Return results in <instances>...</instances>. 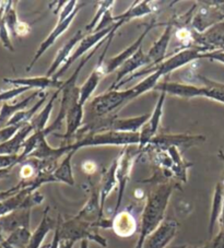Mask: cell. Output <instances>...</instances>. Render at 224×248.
Listing matches in <instances>:
<instances>
[{"mask_svg": "<svg viewBox=\"0 0 224 248\" xmlns=\"http://www.w3.org/2000/svg\"><path fill=\"white\" fill-rule=\"evenodd\" d=\"M42 94H43V91H35L34 93H32L31 95L25 98V100L21 101L15 105H9L7 103L3 104L1 110H0V126L3 125V124H6L7 125V123L10 121L14 115L21 112V110H24L28 108L30 102L33 101L34 98L37 97L38 95H42Z\"/></svg>", "mask_w": 224, "mask_h": 248, "instance_id": "cell-32", "label": "cell"}, {"mask_svg": "<svg viewBox=\"0 0 224 248\" xmlns=\"http://www.w3.org/2000/svg\"><path fill=\"white\" fill-rule=\"evenodd\" d=\"M192 47H196L201 53L224 50V22L215 24L204 33L193 30Z\"/></svg>", "mask_w": 224, "mask_h": 248, "instance_id": "cell-10", "label": "cell"}, {"mask_svg": "<svg viewBox=\"0 0 224 248\" xmlns=\"http://www.w3.org/2000/svg\"><path fill=\"white\" fill-rule=\"evenodd\" d=\"M156 25H157V22H156V20L153 19L151 22L146 25L145 29L144 30V32L140 34L139 37H138L130 46H128L127 48H125L122 53L116 55V56L105 61L104 63H103V68H104L105 75L109 76L110 74H112V72L116 71L120 66L123 65L124 62H126L129 58H131L133 55H135L138 50H139L140 47H142V43H144L146 34L151 31V30L156 27Z\"/></svg>", "mask_w": 224, "mask_h": 248, "instance_id": "cell-11", "label": "cell"}, {"mask_svg": "<svg viewBox=\"0 0 224 248\" xmlns=\"http://www.w3.org/2000/svg\"><path fill=\"white\" fill-rule=\"evenodd\" d=\"M139 97L136 92L135 88H130L127 90H109L105 93L100 94L92 98L88 105L89 114L93 119L94 118H103L107 116L115 115L117 110L122 109L125 105L129 102Z\"/></svg>", "mask_w": 224, "mask_h": 248, "instance_id": "cell-2", "label": "cell"}, {"mask_svg": "<svg viewBox=\"0 0 224 248\" xmlns=\"http://www.w3.org/2000/svg\"><path fill=\"white\" fill-rule=\"evenodd\" d=\"M33 130L31 124H25L20 128L18 132L7 142L0 144V155H19L21 148H23L24 142L28 140L29 135Z\"/></svg>", "mask_w": 224, "mask_h": 248, "instance_id": "cell-23", "label": "cell"}, {"mask_svg": "<svg viewBox=\"0 0 224 248\" xmlns=\"http://www.w3.org/2000/svg\"><path fill=\"white\" fill-rule=\"evenodd\" d=\"M191 20V28L198 33H204L215 24L224 22V1L206 2Z\"/></svg>", "mask_w": 224, "mask_h": 248, "instance_id": "cell-7", "label": "cell"}, {"mask_svg": "<svg viewBox=\"0 0 224 248\" xmlns=\"http://www.w3.org/2000/svg\"><path fill=\"white\" fill-rule=\"evenodd\" d=\"M150 65H151V62H150V59L148 58V55L144 54L142 47H140L139 50H138L131 58H129L126 62H124L123 65L116 70V80L114 84L110 88V90H115L118 87V84L120 82H123L125 79L128 78L129 75L136 72V70L139 69V68L144 66L149 67Z\"/></svg>", "mask_w": 224, "mask_h": 248, "instance_id": "cell-19", "label": "cell"}, {"mask_svg": "<svg viewBox=\"0 0 224 248\" xmlns=\"http://www.w3.org/2000/svg\"><path fill=\"white\" fill-rule=\"evenodd\" d=\"M154 91H159L161 93L171 94V95L178 96L182 98L191 100L193 97H204V89L202 87L192 83H178V82H162L154 88Z\"/></svg>", "mask_w": 224, "mask_h": 248, "instance_id": "cell-16", "label": "cell"}, {"mask_svg": "<svg viewBox=\"0 0 224 248\" xmlns=\"http://www.w3.org/2000/svg\"><path fill=\"white\" fill-rule=\"evenodd\" d=\"M29 90H31L28 87H16L15 89H11V90H8V91L5 92H1L0 93V101H9L12 100V98L16 97L20 94H22L25 91H29Z\"/></svg>", "mask_w": 224, "mask_h": 248, "instance_id": "cell-37", "label": "cell"}, {"mask_svg": "<svg viewBox=\"0 0 224 248\" xmlns=\"http://www.w3.org/2000/svg\"><path fill=\"white\" fill-rule=\"evenodd\" d=\"M174 187L175 185L172 182L163 183L149 194L142 211L139 238L136 248H142L146 237L152 234L164 221V213Z\"/></svg>", "mask_w": 224, "mask_h": 248, "instance_id": "cell-1", "label": "cell"}, {"mask_svg": "<svg viewBox=\"0 0 224 248\" xmlns=\"http://www.w3.org/2000/svg\"><path fill=\"white\" fill-rule=\"evenodd\" d=\"M138 224L137 221L131 213L128 211H122L116 213L113 217V229L116 235H118L120 237H129L131 235L135 234L137 231Z\"/></svg>", "mask_w": 224, "mask_h": 248, "instance_id": "cell-25", "label": "cell"}, {"mask_svg": "<svg viewBox=\"0 0 224 248\" xmlns=\"http://www.w3.org/2000/svg\"><path fill=\"white\" fill-rule=\"evenodd\" d=\"M223 203H224V185L222 182L217 184L213 194V200H212V208H211V215H210V222H209V234L212 236L213 229L217 223L218 220L221 217L222 210H223Z\"/></svg>", "mask_w": 224, "mask_h": 248, "instance_id": "cell-31", "label": "cell"}, {"mask_svg": "<svg viewBox=\"0 0 224 248\" xmlns=\"http://www.w3.org/2000/svg\"><path fill=\"white\" fill-rule=\"evenodd\" d=\"M156 10L150 1H135L124 14L114 16V22L118 23L120 27L133 19L144 18V16L151 15Z\"/></svg>", "mask_w": 224, "mask_h": 248, "instance_id": "cell-26", "label": "cell"}, {"mask_svg": "<svg viewBox=\"0 0 224 248\" xmlns=\"http://www.w3.org/2000/svg\"><path fill=\"white\" fill-rule=\"evenodd\" d=\"M5 82L15 84L16 87H28L30 89H37V91H44L46 89H62L64 81L55 80L49 77H32V78H18V79H3Z\"/></svg>", "mask_w": 224, "mask_h": 248, "instance_id": "cell-21", "label": "cell"}, {"mask_svg": "<svg viewBox=\"0 0 224 248\" xmlns=\"http://www.w3.org/2000/svg\"><path fill=\"white\" fill-rule=\"evenodd\" d=\"M76 152V150H72L64 155L62 163L51 173L53 183H64L70 186L75 185V178H73L72 173V157Z\"/></svg>", "mask_w": 224, "mask_h": 248, "instance_id": "cell-28", "label": "cell"}, {"mask_svg": "<svg viewBox=\"0 0 224 248\" xmlns=\"http://www.w3.org/2000/svg\"><path fill=\"white\" fill-rule=\"evenodd\" d=\"M201 57H202V53L199 49L196 48V47H188V48H185V49L179 50L177 53H175L173 56L166 58L164 62L160 63V65L148 67L144 70H140L139 72H136V74H133V76L130 77V78H128L126 80H124L123 82H120L118 84V87L116 88V90L119 89L123 84L128 82V81H130L132 79L137 78V77L142 76L144 74L152 75L153 72L159 71L163 77H164L166 75L171 74V72L179 69V68L188 65V63L193 62L195 61H197V59H201Z\"/></svg>", "mask_w": 224, "mask_h": 248, "instance_id": "cell-5", "label": "cell"}, {"mask_svg": "<svg viewBox=\"0 0 224 248\" xmlns=\"http://www.w3.org/2000/svg\"><path fill=\"white\" fill-rule=\"evenodd\" d=\"M201 59H208V61L217 62L224 65V50H214V52L202 53Z\"/></svg>", "mask_w": 224, "mask_h": 248, "instance_id": "cell-38", "label": "cell"}, {"mask_svg": "<svg viewBox=\"0 0 224 248\" xmlns=\"http://www.w3.org/2000/svg\"><path fill=\"white\" fill-rule=\"evenodd\" d=\"M59 244H60V236H59V229L58 226L55 229V234L53 237V241H51L48 245L45 246L44 248H59Z\"/></svg>", "mask_w": 224, "mask_h": 248, "instance_id": "cell-40", "label": "cell"}, {"mask_svg": "<svg viewBox=\"0 0 224 248\" xmlns=\"http://www.w3.org/2000/svg\"><path fill=\"white\" fill-rule=\"evenodd\" d=\"M75 242L72 241H67V239H60V244H59V248H73V245H75Z\"/></svg>", "mask_w": 224, "mask_h": 248, "instance_id": "cell-42", "label": "cell"}, {"mask_svg": "<svg viewBox=\"0 0 224 248\" xmlns=\"http://www.w3.org/2000/svg\"><path fill=\"white\" fill-rule=\"evenodd\" d=\"M80 248H89V241H81Z\"/></svg>", "mask_w": 224, "mask_h": 248, "instance_id": "cell-44", "label": "cell"}, {"mask_svg": "<svg viewBox=\"0 0 224 248\" xmlns=\"http://www.w3.org/2000/svg\"><path fill=\"white\" fill-rule=\"evenodd\" d=\"M32 209L20 208L18 210L0 217V231L3 235H10L19 229H30Z\"/></svg>", "mask_w": 224, "mask_h": 248, "instance_id": "cell-18", "label": "cell"}, {"mask_svg": "<svg viewBox=\"0 0 224 248\" xmlns=\"http://www.w3.org/2000/svg\"><path fill=\"white\" fill-rule=\"evenodd\" d=\"M83 116H84V106L78 103L73 104L70 108H69L66 117V131L64 134L59 135L56 134L55 136L58 138H62L64 140L70 139L71 137L78 134V131L81 129V125L83 123Z\"/></svg>", "mask_w": 224, "mask_h": 248, "instance_id": "cell-22", "label": "cell"}, {"mask_svg": "<svg viewBox=\"0 0 224 248\" xmlns=\"http://www.w3.org/2000/svg\"><path fill=\"white\" fill-rule=\"evenodd\" d=\"M174 21H170L167 22L164 31L161 34V36L159 37V40L154 42V44L151 46V48L146 55H148V58L150 59V62L152 66H158L160 65L166 59V50L169 48V44L171 42L172 36L174 35Z\"/></svg>", "mask_w": 224, "mask_h": 248, "instance_id": "cell-15", "label": "cell"}, {"mask_svg": "<svg viewBox=\"0 0 224 248\" xmlns=\"http://www.w3.org/2000/svg\"><path fill=\"white\" fill-rule=\"evenodd\" d=\"M185 248H207V246H202V247H185Z\"/></svg>", "mask_w": 224, "mask_h": 248, "instance_id": "cell-45", "label": "cell"}, {"mask_svg": "<svg viewBox=\"0 0 224 248\" xmlns=\"http://www.w3.org/2000/svg\"><path fill=\"white\" fill-rule=\"evenodd\" d=\"M82 169L87 174H93L96 170V165L94 164L93 162L89 161V162H85V163L82 165Z\"/></svg>", "mask_w": 224, "mask_h": 248, "instance_id": "cell-41", "label": "cell"}, {"mask_svg": "<svg viewBox=\"0 0 224 248\" xmlns=\"http://www.w3.org/2000/svg\"><path fill=\"white\" fill-rule=\"evenodd\" d=\"M84 36L85 34L83 31H77L66 43H64V45L58 50L57 54H56L54 62H51L49 69L47 70V77L53 78V77L57 74V71L67 62L69 57H70L72 53L75 52L73 49L79 45V43L83 40Z\"/></svg>", "mask_w": 224, "mask_h": 248, "instance_id": "cell-17", "label": "cell"}, {"mask_svg": "<svg viewBox=\"0 0 224 248\" xmlns=\"http://www.w3.org/2000/svg\"><path fill=\"white\" fill-rule=\"evenodd\" d=\"M118 28H120V25L118 23H115L114 25H112V27H110V28L102 30V31L93 32L91 34L85 35L83 37V40L79 43V45L76 47L75 52H73L71 56L69 57L67 62L64 63L62 68H60V69L57 71V74H56L53 78L55 80H59L60 77L64 76V72L69 69V67H70L72 63L77 61V59L80 58L81 56H83V55H85V53L89 52V50L93 48V47H96L97 45H100L101 43L106 41L107 38H109V36L111 35V33L114 31H117Z\"/></svg>", "mask_w": 224, "mask_h": 248, "instance_id": "cell-6", "label": "cell"}, {"mask_svg": "<svg viewBox=\"0 0 224 248\" xmlns=\"http://www.w3.org/2000/svg\"><path fill=\"white\" fill-rule=\"evenodd\" d=\"M57 226L59 229L60 239H67L77 243L78 241H93L102 247H107V241L97 233V228L87 221L80 220L77 217L63 222L58 217Z\"/></svg>", "mask_w": 224, "mask_h": 248, "instance_id": "cell-4", "label": "cell"}, {"mask_svg": "<svg viewBox=\"0 0 224 248\" xmlns=\"http://www.w3.org/2000/svg\"><path fill=\"white\" fill-rule=\"evenodd\" d=\"M141 153V151L138 149L137 151L131 150L130 147H124L122 152L118 155V166H117V183H118V195H117V202H116V207L114 209V216L118 213V210L122 204V200L124 197L125 189H126L127 183L130 177L132 165L135 163L136 159Z\"/></svg>", "mask_w": 224, "mask_h": 248, "instance_id": "cell-8", "label": "cell"}, {"mask_svg": "<svg viewBox=\"0 0 224 248\" xmlns=\"http://www.w3.org/2000/svg\"><path fill=\"white\" fill-rule=\"evenodd\" d=\"M186 246H176V247H172V248H185Z\"/></svg>", "mask_w": 224, "mask_h": 248, "instance_id": "cell-46", "label": "cell"}, {"mask_svg": "<svg viewBox=\"0 0 224 248\" xmlns=\"http://www.w3.org/2000/svg\"><path fill=\"white\" fill-rule=\"evenodd\" d=\"M0 248H3V246L1 245V244H0Z\"/></svg>", "mask_w": 224, "mask_h": 248, "instance_id": "cell-47", "label": "cell"}, {"mask_svg": "<svg viewBox=\"0 0 224 248\" xmlns=\"http://www.w3.org/2000/svg\"><path fill=\"white\" fill-rule=\"evenodd\" d=\"M63 88V87H62ZM62 93V89L56 90V92H54L53 95H51L50 100L47 102V104L44 106V108L41 109V112L37 115L34 116L32 119V122L30 123L33 127V132H40V131H44L47 128V123L49 121L51 110L54 108V103L55 101L57 100V97L59 96V94Z\"/></svg>", "mask_w": 224, "mask_h": 248, "instance_id": "cell-30", "label": "cell"}, {"mask_svg": "<svg viewBox=\"0 0 224 248\" xmlns=\"http://www.w3.org/2000/svg\"><path fill=\"white\" fill-rule=\"evenodd\" d=\"M150 115H142V116L131 118H119L116 115L111 116L109 126L106 131H119V132H140L144 124L149 121Z\"/></svg>", "mask_w": 224, "mask_h": 248, "instance_id": "cell-20", "label": "cell"}, {"mask_svg": "<svg viewBox=\"0 0 224 248\" xmlns=\"http://www.w3.org/2000/svg\"><path fill=\"white\" fill-rule=\"evenodd\" d=\"M165 93H161L160 97L156 104V108H154L152 114L150 115L149 121L144 124V126L142 127L140 130V142H139V150L141 152L144 151V149L148 147L154 137L157 136V131L159 129V126H160L161 118L163 115V106L165 103Z\"/></svg>", "mask_w": 224, "mask_h": 248, "instance_id": "cell-14", "label": "cell"}, {"mask_svg": "<svg viewBox=\"0 0 224 248\" xmlns=\"http://www.w3.org/2000/svg\"><path fill=\"white\" fill-rule=\"evenodd\" d=\"M117 166H118V156L114 160L113 163L110 166V169L103 174L101 185H100V203H101V210L103 212L104 210V204L107 199V197L111 195V192L113 191L116 186H118L117 183Z\"/></svg>", "mask_w": 224, "mask_h": 248, "instance_id": "cell-27", "label": "cell"}, {"mask_svg": "<svg viewBox=\"0 0 224 248\" xmlns=\"http://www.w3.org/2000/svg\"><path fill=\"white\" fill-rule=\"evenodd\" d=\"M30 32V25L24 22H19L16 29V36H25Z\"/></svg>", "mask_w": 224, "mask_h": 248, "instance_id": "cell-39", "label": "cell"}, {"mask_svg": "<svg viewBox=\"0 0 224 248\" xmlns=\"http://www.w3.org/2000/svg\"><path fill=\"white\" fill-rule=\"evenodd\" d=\"M56 228H57V223H55L53 219L49 217V208L47 207L44 210V213H43L40 224H38L36 230L32 233L31 239H30V243L27 248H42L43 242L46 238L47 234Z\"/></svg>", "mask_w": 224, "mask_h": 248, "instance_id": "cell-24", "label": "cell"}, {"mask_svg": "<svg viewBox=\"0 0 224 248\" xmlns=\"http://www.w3.org/2000/svg\"><path fill=\"white\" fill-rule=\"evenodd\" d=\"M177 230V222L173 219H164L160 226L146 237L142 248H165L175 237Z\"/></svg>", "mask_w": 224, "mask_h": 248, "instance_id": "cell-13", "label": "cell"}, {"mask_svg": "<svg viewBox=\"0 0 224 248\" xmlns=\"http://www.w3.org/2000/svg\"><path fill=\"white\" fill-rule=\"evenodd\" d=\"M196 80L202 83L201 87L204 89V97L224 104V83L210 80L200 75H196Z\"/></svg>", "mask_w": 224, "mask_h": 248, "instance_id": "cell-29", "label": "cell"}, {"mask_svg": "<svg viewBox=\"0 0 224 248\" xmlns=\"http://www.w3.org/2000/svg\"><path fill=\"white\" fill-rule=\"evenodd\" d=\"M206 138L204 136H189V135H159L150 141L145 150L153 151H166L169 148L185 149L191 148L192 145L204 142Z\"/></svg>", "mask_w": 224, "mask_h": 248, "instance_id": "cell-9", "label": "cell"}, {"mask_svg": "<svg viewBox=\"0 0 224 248\" xmlns=\"http://www.w3.org/2000/svg\"><path fill=\"white\" fill-rule=\"evenodd\" d=\"M21 163L20 155H0V170L12 169L16 164Z\"/></svg>", "mask_w": 224, "mask_h": 248, "instance_id": "cell-36", "label": "cell"}, {"mask_svg": "<svg viewBox=\"0 0 224 248\" xmlns=\"http://www.w3.org/2000/svg\"><path fill=\"white\" fill-rule=\"evenodd\" d=\"M84 6V3H82V5H78L77 6V8H76V10L72 12V15L70 16H68L67 19H64V20H58L57 21V24H56V27L54 28V30L53 31H51L50 33H49V35L47 36L44 41L42 42V44L40 45V47H38V49H37V52L35 53V55H34V57H33V59H32V62H30V65H29V67L27 68V71H30L32 69V68L34 67V65H35V63L37 62V61L38 59H40L43 55H44L45 53H46V50L49 48L50 46H53L55 43H56V41L58 40V37L60 36V35H63V34L66 32V30L70 27V24L72 23V21L75 20V18H76V16L79 14V11H80V9L81 8H82Z\"/></svg>", "mask_w": 224, "mask_h": 248, "instance_id": "cell-12", "label": "cell"}, {"mask_svg": "<svg viewBox=\"0 0 224 248\" xmlns=\"http://www.w3.org/2000/svg\"><path fill=\"white\" fill-rule=\"evenodd\" d=\"M12 169H5V170H0V181L3 178H6L9 176V174L11 172Z\"/></svg>", "mask_w": 224, "mask_h": 248, "instance_id": "cell-43", "label": "cell"}, {"mask_svg": "<svg viewBox=\"0 0 224 248\" xmlns=\"http://www.w3.org/2000/svg\"><path fill=\"white\" fill-rule=\"evenodd\" d=\"M0 40H1L3 46L8 48L11 52H15L14 45H12L10 36H9V30H8L6 23L3 22V20H0Z\"/></svg>", "mask_w": 224, "mask_h": 248, "instance_id": "cell-35", "label": "cell"}, {"mask_svg": "<svg viewBox=\"0 0 224 248\" xmlns=\"http://www.w3.org/2000/svg\"><path fill=\"white\" fill-rule=\"evenodd\" d=\"M48 95V93L45 92L44 95L42 96V98L38 102H36L34 104L33 108H31L30 109H24L21 110V112L16 113V115L11 117V119L9 122L7 123V126H16V125H25V124H29L32 122V119L35 116V114L37 113V110L41 108V106L43 105V103L46 101V97Z\"/></svg>", "mask_w": 224, "mask_h": 248, "instance_id": "cell-33", "label": "cell"}, {"mask_svg": "<svg viewBox=\"0 0 224 248\" xmlns=\"http://www.w3.org/2000/svg\"><path fill=\"white\" fill-rule=\"evenodd\" d=\"M140 132H119V131H103L96 134L84 136L76 142L69 143L72 150L78 151L80 149L89 147H100V145H123L130 147L133 144L139 145Z\"/></svg>", "mask_w": 224, "mask_h": 248, "instance_id": "cell-3", "label": "cell"}, {"mask_svg": "<svg viewBox=\"0 0 224 248\" xmlns=\"http://www.w3.org/2000/svg\"><path fill=\"white\" fill-rule=\"evenodd\" d=\"M115 5V1H113V0H109V1H101L98 2V9L96 11V16H93L92 20L90 21V23L88 25H85V32H87L88 34H91L93 33L94 31H96V27L98 25V23L101 22V20L103 16H105V14L109 10H112V8L114 7Z\"/></svg>", "mask_w": 224, "mask_h": 248, "instance_id": "cell-34", "label": "cell"}]
</instances>
